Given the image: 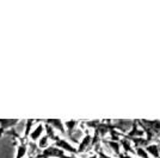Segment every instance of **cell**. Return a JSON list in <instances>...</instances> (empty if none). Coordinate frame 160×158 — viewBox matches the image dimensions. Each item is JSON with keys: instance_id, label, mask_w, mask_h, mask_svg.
Wrapping results in <instances>:
<instances>
[{"instance_id": "obj_1", "label": "cell", "mask_w": 160, "mask_h": 158, "mask_svg": "<svg viewBox=\"0 0 160 158\" xmlns=\"http://www.w3.org/2000/svg\"><path fill=\"white\" fill-rule=\"evenodd\" d=\"M92 137H93V136H91L90 132L86 131L85 136L82 137V139L80 140L79 145H78V152H79V155H82V153H85V152L90 151L91 143H92Z\"/></svg>"}, {"instance_id": "obj_2", "label": "cell", "mask_w": 160, "mask_h": 158, "mask_svg": "<svg viewBox=\"0 0 160 158\" xmlns=\"http://www.w3.org/2000/svg\"><path fill=\"white\" fill-rule=\"evenodd\" d=\"M46 131V128H44V125H42V124H40V125L37 126L33 131H31V133H30V136H29V140L30 142H32V143H36L37 140H40L43 136H42V133Z\"/></svg>"}, {"instance_id": "obj_3", "label": "cell", "mask_w": 160, "mask_h": 158, "mask_svg": "<svg viewBox=\"0 0 160 158\" xmlns=\"http://www.w3.org/2000/svg\"><path fill=\"white\" fill-rule=\"evenodd\" d=\"M145 150L147 151L148 155H151L153 158H160V142L148 145Z\"/></svg>"}, {"instance_id": "obj_4", "label": "cell", "mask_w": 160, "mask_h": 158, "mask_svg": "<svg viewBox=\"0 0 160 158\" xmlns=\"http://www.w3.org/2000/svg\"><path fill=\"white\" fill-rule=\"evenodd\" d=\"M135 151H136V156L140 158H149V155L147 153V151L143 147H135Z\"/></svg>"}]
</instances>
